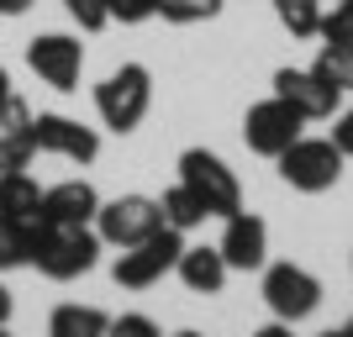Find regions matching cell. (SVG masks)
Here are the masks:
<instances>
[{"mask_svg":"<svg viewBox=\"0 0 353 337\" xmlns=\"http://www.w3.org/2000/svg\"><path fill=\"white\" fill-rule=\"evenodd\" d=\"M101 248L105 243L95 227H48V221H32V258L27 264H37V274L69 285V279L90 274L101 264Z\"/></svg>","mask_w":353,"mask_h":337,"instance_id":"1","label":"cell"},{"mask_svg":"<svg viewBox=\"0 0 353 337\" xmlns=\"http://www.w3.org/2000/svg\"><path fill=\"white\" fill-rule=\"evenodd\" d=\"M148 105H153V74H148L143 63H121V69H111L101 85H95V111H101V121L121 137L143 127Z\"/></svg>","mask_w":353,"mask_h":337,"instance_id":"2","label":"cell"},{"mask_svg":"<svg viewBox=\"0 0 353 337\" xmlns=\"http://www.w3.org/2000/svg\"><path fill=\"white\" fill-rule=\"evenodd\" d=\"M179 185L206 205V216L227 221L232 211H243V185H237V174L211 147H185V153H179Z\"/></svg>","mask_w":353,"mask_h":337,"instance_id":"3","label":"cell"},{"mask_svg":"<svg viewBox=\"0 0 353 337\" xmlns=\"http://www.w3.org/2000/svg\"><path fill=\"white\" fill-rule=\"evenodd\" d=\"M274 163H280V179L301 195H322L343 179V153L332 147V137H295Z\"/></svg>","mask_w":353,"mask_h":337,"instance_id":"4","label":"cell"},{"mask_svg":"<svg viewBox=\"0 0 353 337\" xmlns=\"http://www.w3.org/2000/svg\"><path fill=\"white\" fill-rule=\"evenodd\" d=\"M179 253H185V232L159 227L153 237H143V243H132V248H121L111 279H117L121 290H153V285L179 264Z\"/></svg>","mask_w":353,"mask_h":337,"instance_id":"5","label":"cell"},{"mask_svg":"<svg viewBox=\"0 0 353 337\" xmlns=\"http://www.w3.org/2000/svg\"><path fill=\"white\" fill-rule=\"evenodd\" d=\"M159 227H163V211L153 195H117V201H101V211H95V232H101L105 248H132Z\"/></svg>","mask_w":353,"mask_h":337,"instance_id":"6","label":"cell"},{"mask_svg":"<svg viewBox=\"0 0 353 337\" xmlns=\"http://www.w3.org/2000/svg\"><path fill=\"white\" fill-rule=\"evenodd\" d=\"M264 306L290 327L306 322L311 311L322 306V279L301 264H269L264 269Z\"/></svg>","mask_w":353,"mask_h":337,"instance_id":"7","label":"cell"},{"mask_svg":"<svg viewBox=\"0 0 353 337\" xmlns=\"http://www.w3.org/2000/svg\"><path fill=\"white\" fill-rule=\"evenodd\" d=\"M301 127H306V116H301L290 101L269 95V101L248 105V116H243V143H248L259 159H280L285 147L301 137Z\"/></svg>","mask_w":353,"mask_h":337,"instance_id":"8","label":"cell"},{"mask_svg":"<svg viewBox=\"0 0 353 337\" xmlns=\"http://www.w3.org/2000/svg\"><path fill=\"white\" fill-rule=\"evenodd\" d=\"M27 63L48 90L74 95V90H79V69H85V43L69 37V32H43V37L27 43Z\"/></svg>","mask_w":353,"mask_h":337,"instance_id":"9","label":"cell"},{"mask_svg":"<svg viewBox=\"0 0 353 337\" xmlns=\"http://www.w3.org/2000/svg\"><path fill=\"white\" fill-rule=\"evenodd\" d=\"M32 147L53 153V159H69V163H95L101 159V132L63 116V111H37L32 116Z\"/></svg>","mask_w":353,"mask_h":337,"instance_id":"10","label":"cell"},{"mask_svg":"<svg viewBox=\"0 0 353 337\" xmlns=\"http://www.w3.org/2000/svg\"><path fill=\"white\" fill-rule=\"evenodd\" d=\"M274 95L290 101L306 121L338 116V101H343V90H332L316 69H280V74H274Z\"/></svg>","mask_w":353,"mask_h":337,"instance_id":"11","label":"cell"},{"mask_svg":"<svg viewBox=\"0 0 353 337\" xmlns=\"http://www.w3.org/2000/svg\"><path fill=\"white\" fill-rule=\"evenodd\" d=\"M221 258H227V269H264L269 258V227L264 216H253V211H232L227 216V227H221Z\"/></svg>","mask_w":353,"mask_h":337,"instance_id":"12","label":"cell"},{"mask_svg":"<svg viewBox=\"0 0 353 337\" xmlns=\"http://www.w3.org/2000/svg\"><path fill=\"white\" fill-rule=\"evenodd\" d=\"M95 211H101L95 185H90V179H63L53 190H43L37 221H48V227H95Z\"/></svg>","mask_w":353,"mask_h":337,"instance_id":"13","label":"cell"},{"mask_svg":"<svg viewBox=\"0 0 353 337\" xmlns=\"http://www.w3.org/2000/svg\"><path fill=\"white\" fill-rule=\"evenodd\" d=\"M32 105L21 95H6L0 101V174H11V169H27L32 163Z\"/></svg>","mask_w":353,"mask_h":337,"instance_id":"14","label":"cell"},{"mask_svg":"<svg viewBox=\"0 0 353 337\" xmlns=\"http://www.w3.org/2000/svg\"><path fill=\"white\" fill-rule=\"evenodd\" d=\"M174 274L185 279V290H195V295H221V285H227V258H221V248H185L179 253V264H174Z\"/></svg>","mask_w":353,"mask_h":337,"instance_id":"15","label":"cell"},{"mask_svg":"<svg viewBox=\"0 0 353 337\" xmlns=\"http://www.w3.org/2000/svg\"><path fill=\"white\" fill-rule=\"evenodd\" d=\"M37 211H43V185H37L27 169L0 174V216H11V221H37Z\"/></svg>","mask_w":353,"mask_h":337,"instance_id":"16","label":"cell"},{"mask_svg":"<svg viewBox=\"0 0 353 337\" xmlns=\"http://www.w3.org/2000/svg\"><path fill=\"white\" fill-rule=\"evenodd\" d=\"M105 327L111 316L101 306H74V300L48 316V337H105Z\"/></svg>","mask_w":353,"mask_h":337,"instance_id":"17","label":"cell"},{"mask_svg":"<svg viewBox=\"0 0 353 337\" xmlns=\"http://www.w3.org/2000/svg\"><path fill=\"white\" fill-rule=\"evenodd\" d=\"M159 211H163V227H174V232H195V227L206 221V205L195 201V195L185 190V185H174V190H163Z\"/></svg>","mask_w":353,"mask_h":337,"instance_id":"18","label":"cell"},{"mask_svg":"<svg viewBox=\"0 0 353 337\" xmlns=\"http://www.w3.org/2000/svg\"><path fill=\"white\" fill-rule=\"evenodd\" d=\"M311 69L322 74L332 90H353V37L348 43H322V53H316Z\"/></svg>","mask_w":353,"mask_h":337,"instance_id":"19","label":"cell"},{"mask_svg":"<svg viewBox=\"0 0 353 337\" xmlns=\"http://www.w3.org/2000/svg\"><path fill=\"white\" fill-rule=\"evenodd\" d=\"M27 258H32V221L0 216V274H6V269H21Z\"/></svg>","mask_w":353,"mask_h":337,"instance_id":"20","label":"cell"},{"mask_svg":"<svg viewBox=\"0 0 353 337\" xmlns=\"http://www.w3.org/2000/svg\"><path fill=\"white\" fill-rule=\"evenodd\" d=\"M274 16L290 27V37H316V27H322V0H274Z\"/></svg>","mask_w":353,"mask_h":337,"instance_id":"21","label":"cell"},{"mask_svg":"<svg viewBox=\"0 0 353 337\" xmlns=\"http://www.w3.org/2000/svg\"><path fill=\"white\" fill-rule=\"evenodd\" d=\"M221 11V0H159V16L174 21V27H195V21H211Z\"/></svg>","mask_w":353,"mask_h":337,"instance_id":"22","label":"cell"},{"mask_svg":"<svg viewBox=\"0 0 353 337\" xmlns=\"http://www.w3.org/2000/svg\"><path fill=\"white\" fill-rule=\"evenodd\" d=\"M316 37H322V43H348L353 37V0H332V11H322Z\"/></svg>","mask_w":353,"mask_h":337,"instance_id":"23","label":"cell"},{"mask_svg":"<svg viewBox=\"0 0 353 337\" xmlns=\"http://www.w3.org/2000/svg\"><path fill=\"white\" fill-rule=\"evenodd\" d=\"M63 11L79 21V32H101V27H111V6H105V0H63Z\"/></svg>","mask_w":353,"mask_h":337,"instance_id":"24","label":"cell"},{"mask_svg":"<svg viewBox=\"0 0 353 337\" xmlns=\"http://www.w3.org/2000/svg\"><path fill=\"white\" fill-rule=\"evenodd\" d=\"M105 6H111V21H121V27H143L159 16V0H105Z\"/></svg>","mask_w":353,"mask_h":337,"instance_id":"25","label":"cell"},{"mask_svg":"<svg viewBox=\"0 0 353 337\" xmlns=\"http://www.w3.org/2000/svg\"><path fill=\"white\" fill-rule=\"evenodd\" d=\"M105 337H163V332H159V322H153V316H143V311H127V316H111Z\"/></svg>","mask_w":353,"mask_h":337,"instance_id":"26","label":"cell"},{"mask_svg":"<svg viewBox=\"0 0 353 337\" xmlns=\"http://www.w3.org/2000/svg\"><path fill=\"white\" fill-rule=\"evenodd\" d=\"M332 147H338L343 159H353V105L332 116Z\"/></svg>","mask_w":353,"mask_h":337,"instance_id":"27","label":"cell"},{"mask_svg":"<svg viewBox=\"0 0 353 337\" xmlns=\"http://www.w3.org/2000/svg\"><path fill=\"white\" fill-rule=\"evenodd\" d=\"M253 337H295V332H290V322H280V316H274V322H269V327H259Z\"/></svg>","mask_w":353,"mask_h":337,"instance_id":"28","label":"cell"},{"mask_svg":"<svg viewBox=\"0 0 353 337\" xmlns=\"http://www.w3.org/2000/svg\"><path fill=\"white\" fill-rule=\"evenodd\" d=\"M11 306H16V300H11V290H6V285H0V327L11 322Z\"/></svg>","mask_w":353,"mask_h":337,"instance_id":"29","label":"cell"},{"mask_svg":"<svg viewBox=\"0 0 353 337\" xmlns=\"http://www.w3.org/2000/svg\"><path fill=\"white\" fill-rule=\"evenodd\" d=\"M27 6H32V0H0V16H21Z\"/></svg>","mask_w":353,"mask_h":337,"instance_id":"30","label":"cell"},{"mask_svg":"<svg viewBox=\"0 0 353 337\" xmlns=\"http://www.w3.org/2000/svg\"><path fill=\"white\" fill-rule=\"evenodd\" d=\"M6 95H11V74L0 69V101H6Z\"/></svg>","mask_w":353,"mask_h":337,"instance_id":"31","label":"cell"},{"mask_svg":"<svg viewBox=\"0 0 353 337\" xmlns=\"http://www.w3.org/2000/svg\"><path fill=\"white\" fill-rule=\"evenodd\" d=\"M322 337H348V332H343V327H338V332H322Z\"/></svg>","mask_w":353,"mask_h":337,"instance_id":"32","label":"cell"},{"mask_svg":"<svg viewBox=\"0 0 353 337\" xmlns=\"http://www.w3.org/2000/svg\"><path fill=\"white\" fill-rule=\"evenodd\" d=\"M343 332H348V337H353V316H348V327H343Z\"/></svg>","mask_w":353,"mask_h":337,"instance_id":"33","label":"cell"},{"mask_svg":"<svg viewBox=\"0 0 353 337\" xmlns=\"http://www.w3.org/2000/svg\"><path fill=\"white\" fill-rule=\"evenodd\" d=\"M174 337H201V332H174Z\"/></svg>","mask_w":353,"mask_h":337,"instance_id":"34","label":"cell"},{"mask_svg":"<svg viewBox=\"0 0 353 337\" xmlns=\"http://www.w3.org/2000/svg\"><path fill=\"white\" fill-rule=\"evenodd\" d=\"M0 337H11V332H6V327H0Z\"/></svg>","mask_w":353,"mask_h":337,"instance_id":"35","label":"cell"}]
</instances>
